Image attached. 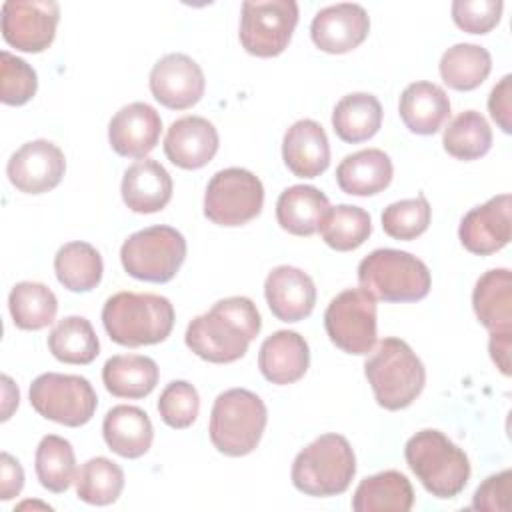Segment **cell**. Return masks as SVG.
Wrapping results in <instances>:
<instances>
[{
    "label": "cell",
    "instance_id": "obj_21",
    "mask_svg": "<svg viewBox=\"0 0 512 512\" xmlns=\"http://www.w3.org/2000/svg\"><path fill=\"white\" fill-rule=\"evenodd\" d=\"M286 168L298 178H318L330 166V144L324 128L310 118L294 122L282 140Z\"/></svg>",
    "mask_w": 512,
    "mask_h": 512
},
{
    "label": "cell",
    "instance_id": "obj_45",
    "mask_svg": "<svg viewBox=\"0 0 512 512\" xmlns=\"http://www.w3.org/2000/svg\"><path fill=\"white\" fill-rule=\"evenodd\" d=\"M488 110L494 122L502 128V132H512V76L506 74L490 92L488 96Z\"/></svg>",
    "mask_w": 512,
    "mask_h": 512
},
{
    "label": "cell",
    "instance_id": "obj_19",
    "mask_svg": "<svg viewBox=\"0 0 512 512\" xmlns=\"http://www.w3.org/2000/svg\"><path fill=\"white\" fill-rule=\"evenodd\" d=\"M218 130L202 116H182L174 120L164 136L166 158L184 170L204 168L218 152Z\"/></svg>",
    "mask_w": 512,
    "mask_h": 512
},
{
    "label": "cell",
    "instance_id": "obj_8",
    "mask_svg": "<svg viewBox=\"0 0 512 512\" xmlns=\"http://www.w3.org/2000/svg\"><path fill=\"white\" fill-rule=\"evenodd\" d=\"M186 258V240L172 226H150L130 234L120 248V262L128 276L144 282H170Z\"/></svg>",
    "mask_w": 512,
    "mask_h": 512
},
{
    "label": "cell",
    "instance_id": "obj_12",
    "mask_svg": "<svg viewBox=\"0 0 512 512\" xmlns=\"http://www.w3.org/2000/svg\"><path fill=\"white\" fill-rule=\"evenodd\" d=\"M298 24L294 0L244 2L240 16V44L258 58H274L286 50Z\"/></svg>",
    "mask_w": 512,
    "mask_h": 512
},
{
    "label": "cell",
    "instance_id": "obj_9",
    "mask_svg": "<svg viewBox=\"0 0 512 512\" xmlns=\"http://www.w3.org/2000/svg\"><path fill=\"white\" fill-rule=\"evenodd\" d=\"M30 404L42 418L78 428L92 420L98 396L84 376L46 372L30 384Z\"/></svg>",
    "mask_w": 512,
    "mask_h": 512
},
{
    "label": "cell",
    "instance_id": "obj_38",
    "mask_svg": "<svg viewBox=\"0 0 512 512\" xmlns=\"http://www.w3.org/2000/svg\"><path fill=\"white\" fill-rule=\"evenodd\" d=\"M34 468L46 490L54 494L66 492L76 478V456L72 444L62 436L46 434L36 448Z\"/></svg>",
    "mask_w": 512,
    "mask_h": 512
},
{
    "label": "cell",
    "instance_id": "obj_11",
    "mask_svg": "<svg viewBox=\"0 0 512 512\" xmlns=\"http://www.w3.org/2000/svg\"><path fill=\"white\" fill-rule=\"evenodd\" d=\"M324 328L330 342L346 354L364 356L376 346V298L364 288L336 294L326 312Z\"/></svg>",
    "mask_w": 512,
    "mask_h": 512
},
{
    "label": "cell",
    "instance_id": "obj_48",
    "mask_svg": "<svg viewBox=\"0 0 512 512\" xmlns=\"http://www.w3.org/2000/svg\"><path fill=\"white\" fill-rule=\"evenodd\" d=\"M2 382H4V406H2V420H8L12 410L18 408V400H20V394H18V388L14 386V382L10 380V376H2Z\"/></svg>",
    "mask_w": 512,
    "mask_h": 512
},
{
    "label": "cell",
    "instance_id": "obj_35",
    "mask_svg": "<svg viewBox=\"0 0 512 512\" xmlns=\"http://www.w3.org/2000/svg\"><path fill=\"white\" fill-rule=\"evenodd\" d=\"M8 308L20 330H42L50 326L58 312L56 294L40 282H18L10 290Z\"/></svg>",
    "mask_w": 512,
    "mask_h": 512
},
{
    "label": "cell",
    "instance_id": "obj_40",
    "mask_svg": "<svg viewBox=\"0 0 512 512\" xmlns=\"http://www.w3.org/2000/svg\"><path fill=\"white\" fill-rule=\"evenodd\" d=\"M432 208L424 194L392 202L382 212V228L394 240H414L430 226Z\"/></svg>",
    "mask_w": 512,
    "mask_h": 512
},
{
    "label": "cell",
    "instance_id": "obj_29",
    "mask_svg": "<svg viewBox=\"0 0 512 512\" xmlns=\"http://www.w3.org/2000/svg\"><path fill=\"white\" fill-rule=\"evenodd\" d=\"M412 504V484L398 470H384L364 478L352 496L354 512H408Z\"/></svg>",
    "mask_w": 512,
    "mask_h": 512
},
{
    "label": "cell",
    "instance_id": "obj_31",
    "mask_svg": "<svg viewBox=\"0 0 512 512\" xmlns=\"http://www.w3.org/2000/svg\"><path fill=\"white\" fill-rule=\"evenodd\" d=\"M382 126V106L374 94L352 92L338 100L332 112V128L342 142L370 140Z\"/></svg>",
    "mask_w": 512,
    "mask_h": 512
},
{
    "label": "cell",
    "instance_id": "obj_37",
    "mask_svg": "<svg viewBox=\"0 0 512 512\" xmlns=\"http://www.w3.org/2000/svg\"><path fill=\"white\" fill-rule=\"evenodd\" d=\"M318 230L332 250L350 252L362 246L372 234V218L360 206L338 204L328 208Z\"/></svg>",
    "mask_w": 512,
    "mask_h": 512
},
{
    "label": "cell",
    "instance_id": "obj_23",
    "mask_svg": "<svg viewBox=\"0 0 512 512\" xmlns=\"http://www.w3.org/2000/svg\"><path fill=\"white\" fill-rule=\"evenodd\" d=\"M172 178L168 170L152 160L142 158L126 168L122 178V200L136 214L160 212L172 198Z\"/></svg>",
    "mask_w": 512,
    "mask_h": 512
},
{
    "label": "cell",
    "instance_id": "obj_43",
    "mask_svg": "<svg viewBox=\"0 0 512 512\" xmlns=\"http://www.w3.org/2000/svg\"><path fill=\"white\" fill-rule=\"evenodd\" d=\"M502 8L500 0H454L452 20L468 34H488L498 26Z\"/></svg>",
    "mask_w": 512,
    "mask_h": 512
},
{
    "label": "cell",
    "instance_id": "obj_20",
    "mask_svg": "<svg viewBox=\"0 0 512 512\" xmlns=\"http://www.w3.org/2000/svg\"><path fill=\"white\" fill-rule=\"evenodd\" d=\"M264 296L270 312L282 322H300L308 318L316 304V286L312 278L296 266H276L264 282Z\"/></svg>",
    "mask_w": 512,
    "mask_h": 512
},
{
    "label": "cell",
    "instance_id": "obj_34",
    "mask_svg": "<svg viewBox=\"0 0 512 512\" xmlns=\"http://www.w3.org/2000/svg\"><path fill=\"white\" fill-rule=\"evenodd\" d=\"M48 350L64 364H90L100 354L98 336L84 316L62 318L48 334Z\"/></svg>",
    "mask_w": 512,
    "mask_h": 512
},
{
    "label": "cell",
    "instance_id": "obj_49",
    "mask_svg": "<svg viewBox=\"0 0 512 512\" xmlns=\"http://www.w3.org/2000/svg\"><path fill=\"white\" fill-rule=\"evenodd\" d=\"M28 506H42V508H50L48 504H38V502H22L18 508L22 510V508H28Z\"/></svg>",
    "mask_w": 512,
    "mask_h": 512
},
{
    "label": "cell",
    "instance_id": "obj_13",
    "mask_svg": "<svg viewBox=\"0 0 512 512\" xmlns=\"http://www.w3.org/2000/svg\"><path fill=\"white\" fill-rule=\"evenodd\" d=\"M6 44L20 52H44L56 36L60 6L54 0H6L0 8Z\"/></svg>",
    "mask_w": 512,
    "mask_h": 512
},
{
    "label": "cell",
    "instance_id": "obj_17",
    "mask_svg": "<svg viewBox=\"0 0 512 512\" xmlns=\"http://www.w3.org/2000/svg\"><path fill=\"white\" fill-rule=\"evenodd\" d=\"M370 32L368 12L360 4L340 2L316 12L310 36L316 48L328 54H346L358 48Z\"/></svg>",
    "mask_w": 512,
    "mask_h": 512
},
{
    "label": "cell",
    "instance_id": "obj_22",
    "mask_svg": "<svg viewBox=\"0 0 512 512\" xmlns=\"http://www.w3.org/2000/svg\"><path fill=\"white\" fill-rule=\"evenodd\" d=\"M308 366V342L294 330H278L270 334L260 346L258 368L262 376L272 384H294L306 374Z\"/></svg>",
    "mask_w": 512,
    "mask_h": 512
},
{
    "label": "cell",
    "instance_id": "obj_1",
    "mask_svg": "<svg viewBox=\"0 0 512 512\" xmlns=\"http://www.w3.org/2000/svg\"><path fill=\"white\" fill-rule=\"evenodd\" d=\"M260 328L262 318L256 304L246 296H230L196 316L188 324L184 340L198 358L212 364H230L248 352Z\"/></svg>",
    "mask_w": 512,
    "mask_h": 512
},
{
    "label": "cell",
    "instance_id": "obj_28",
    "mask_svg": "<svg viewBox=\"0 0 512 512\" xmlns=\"http://www.w3.org/2000/svg\"><path fill=\"white\" fill-rule=\"evenodd\" d=\"M330 204L316 186L294 184L286 188L276 202V220L282 230L294 236H312L318 232Z\"/></svg>",
    "mask_w": 512,
    "mask_h": 512
},
{
    "label": "cell",
    "instance_id": "obj_18",
    "mask_svg": "<svg viewBox=\"0 0 512 512\" xmlns=\"http://www.w3.org/2000/svg\"><path fill=\"white\" fill-rule=\"evenodd\" d=\"M162 118L146 102L122 106L108 124V142L112 150L124 158H146L158 144Z\"/></svg>",
    "mask_w": 512,
    "mask_h": 512
},
{
    "label": "cell",
    "instance_id": "obj_42",
    "mask_svg": "<svg viewBox=\"0 0 512 512\" xmlns=\"http://www.w3.org/2000/svg\"><path fill=\"white\" fill-rule=\"evenodd\" d=\"M200 412L198 390L186 380H172L158 398V414L162 422L174 430L194 424Z\"/></svg>",
    "mask_w": 512,
    "mask_h": 512
},
{
    "label": "cell",
    "instance_id": "obj_33",
    "mask_svg": "<svg viewBox=\"0 0 512 512\" xmlns=\"http://www.w3.org/2000/svg\"><path fill=\"white\" fill-rule=\"evenodd\" d=\"M438 70L448 88L470 92L488 78L492 70V56L484 46L460 42L442 54Z\"/></svg>",
    "mask_w": 512,
    "mask_h": 512
},
{
    "label": "cell",
    "instance_id": "obj_4",
    "mask_svg": "<svg viewBox=\"0 0 512 512\" xmlns=\"http://www.w3.org/2000/svg\"><path fill=\"white\" fill-rule=\"evenodd\" d=\"M404 456L420 484L436 498L458 496L470 478V460L444 432L424 428L408 438Z\"/></svg>",
    "mask_w": 512,
    "mask_h": 512
},
{
    "label": "cell",
    "instance_id": "obj_44",
    "mask_svg": "<svg viewBox=\"0 0 512 512\" xmlns=\"http://www.w3.org/2000/svg\"><path fill=\"white\" fill-rule=\"evenodd\" d=\"M512 496V472L502 470L488 476L474 492L472 508L486 512H508Z\"/></svg>",
    "mask_w": 512,
    "mask_h": 512
},
{
    "label": "cell",
    "instance_id": "obj_30",
    "mask_svg": "<svg viewBox=\"0 0 512 512\" xmlns=\"http://www.w3.org/2000/svg\"><path fill=\"white\" fill-rule=\"evenodd\" d=\"M158 364L140 354H116L102 368V382L116 398L138 400L148 396L158 384Z\"/></svg>",
    "mask_w": 512,
    "mask_h": 512
},
{
    "label": "cell",
    "instance_id": "obj_2",
    "mask_svg": "<svg viewBox=\"0 0 512 512\" xmlns=\"http://www.w3.org/2000/svg\"><path fill=\"white\" fill-rule=\"evenodd\" d=\"M102 324L110 340L126 348L164 342L174 328V306L150 292H118L104 302Z\"/></svg>",
    "mask_w": 512,
    "mask_h": 512
},
{
    "label": "cell",
    "instance_id": "obj_26",
    "mask_svg": "<svg viewBox=\"0 0 512 512\" xmlns=\"http://www.w3.org/2000/svg\"><path fill=\"white\" fill-rule=\"evenodd\" d=\"M472 308L490 334L512 332V274L508 268H492L476 280Z\"/></svg>",
    "mask_w": 512,
    "mask_h": 512
},
{
    "label": "cell",
    "instance_id": "obj_10",
    "mask_svg": "<svg viewBox=\"0 0 512 512\" xmlns=\"http://www.w3.org/2000/svg\"><path fill=\"white\" fill-rule=\"evenodd\" d=\"M264 206V186L246 168L218 170L204 194V216L218 226H242L254 220Z\"/></svg>",
    "mask_w": 512,
    "mask_h": 512
},
{
    "label": "cell",
    "instance_id": "obj_47",
    "mask_svg": "<svg viewBox=\"0 0 512 512\" xmlns=\"http://www.w3.org/2000/svg\"><path fill=\"white\" fill-rule=\"evenodd\" d=\"M510 348H512V332L490 334V342H488L490 358L504 376H510Z\"/></svg>",
    "mask_w": 512,
    "mask_h": 512
},
{
    "label": "cell",
    "instance_id": "obj_3",
    "mask_svg": "<svg viewBox=\"0 0 512 512\" xmlns=\"http://www.w3.org/2000/svg\"><path fill=\"white\" fill-rule=\"evenodd\" d=\"M366 380L378 406L402 410L410 406L426 384V370L416 352L400 338L388 336L372 348L364 362Z\"/></svg>",
    "mask_w": 512,
    "mask_h": 512
},
{
    "label": "cell",
    "instance_id": "obj_7",
    "mask_svg": "<svg viewBox=\"0 0 512 512\" xmlns=\"http://www.w3.org/2000/svg\"><path fill=\"white\" fill-rule=\"evenodd\" d=\"M358 282L376 300L418 302L428 296L432 276L428 266L414 254L378 248L358 264Z\"/></svg>",
    "mask_w": 512,
    "mask_h": 512
},
{
    "label": "cell",
    "instance_id": "obj_24",
    "mask_svg": "<svg viewBox=\"0 0 512 512\" xmlns=\"http://www.w3.org/2000/svg\"><path fill=\"white\" fill-rule=\"evenodd\" d=\"M398 112L404 126L422 136L436 134L450 116V98L442 86L434 82H412L404 88Z\"/></svg>",
    "mask_w": 512,
    "mask_h": 512
},
{
    "label": "cell",
    "instance_id": "obj_6",
    "mask_svg": "<svg viewBox=\"0 0 512 512\" xmlns=\"http://www.w3.org/2000/svg\"><path fill=\"white\" fill-rule=\"evenodd\" d=\"M268 410L262 398L246 388H230L216 396L210 412V442L224 456L250 454L266 428Z\"/></svg>",
    "mask_w": 512,
    "mask_h": 512
},
{
    "label": "cell",
    "instance_id": "obj_27",
    "mask_svg": "<svg viewBox=\"0 0 512 512\" xmlns=\"http://www.w3.org/2000/svg\"><path fill=\"white\" fill-rule=\"evenodd\" d=\"M102 436L114 454L122 458H140L152 446L154 428L142 408L120 404L106 412Z\"/></svg>",
    "mask_w": 512,
    "mask_h": 512
},
{
    "label": "cell",
    "instance_id": "obj_16",
    "mask_svg": "<svg viewBox=\"0 0 512 512\" xmlns=\"http://www.w3.org/2000/svg\"><path fill=\"white\" fill-rule=\"evenodd\" d=\"M510 208V194H498L466 212L458 228L460 244L478 256H488L502 250L512 236Z\"/></svg>",
    "mask_w": 512,
    "mask_h": 512
},
{
    "label": "cell",
    "instance_id": "obj_36",
    "mask_svg": "<svg viewBox=\"0 0 512 512\" xmlns=\"http://www.w3.org/2000/svg\"><path fill=\"white\" fill-rule=\"evenodd\" d=\"M444 150L456 160H478L492 148V128L476 110H464L444 128Z\"/></svg>",
    "mask_w": 512,
    "mask_h": 512
},
{
    "label": "cell",
    "instance_id": "obj_41",
    "mask_svg": "<svg viewBox=\"0 0 512 512\" xmlns=\"http://www.w3.org/2000/svg\"><path fill=\"white\" fill-rule=\"evenodd\" d=\"M38 90L36 70L22 58L0 52V100L8 106H22L34 98Z\"/></svg>",
    "mask_w": 512,
    "mask_h": 512
},
{
    "label": "cell",
    "instance_id": "obj_15",
    "mask_svg": "<svg viewBox=\"0 0 512 512\" xmlns=\"http://www.w3.org/2000/svg\"><path fill=\"white\" fill-rule=\"evenodd\" d=\"M152 96L170 110H186L204 96L206 80L200 64L188 54L170 52L162 56L150 70Z\"/></svg>",
    "mask_w": 512,
    "mask_h": 512
},
{
    "label": "cell",
    "instance_id": "obj_14",
    "mask_svg": "<svg viewBox=\"0 0 512 512\" xmlns=\"http://www.w3.org/2000/svg\"><path fill=\"white\" fill-rule=\"evenodd\" d=\"M64 172V152L44 138L22 144L6 164L10 184L24 194H44L54 190Z\"/></svg>",
    "mask_w": 512,
    "mask_h": 512
},
{
    "label": "cell",
    "instance_id": "obj_25",
    "mask_svg": "<svg viewBox=\"0 0 512 512\" xmlns=\"http://www.w3.org/2000/svg\"><path fill=\"white\" fill-rule=\"evenodd\" d=\"M392 174L390 156L384 150L366 148L344 156L336 168V182L350 196H374L390 186Z\"/></svg>",
    "mask_w": 512,
    "mask_h": 512
},
{
    "label": "cell",
    "instance_id": "obj_5",
    "mask_svg": "<svg viewBox=\"0 0 512 512\" xmlns=\"http://www.w3.org/2000/svg\"><path fill=\"white\" fill-rule=\"evenodd\" d=\"M356 474L350 442L334 432L322 434L302 448L292 462V484L306 496L328 498L348 490Z\"/></svg>",
    "mask_w": 512,
    "mask_h": 512
},
{
    "label": "cell",
    "instance_id": "obj_46",
    "mask_svg": "<svg viewBox=\"0 0 512 512\" xmlns=\"http://www.w3.org/2000/svg\"><path fill=\"white\" fill-rule=\"evenodd\" d=\"M24 486V470L20 462L8 452L0 454V498L12 500L22 492Z\"/></svg>",
    "mask_w": 512,
    "mask_h": 512
},
{
    "label": "cell",
    "instance_id": "obj_32",
    "mask_svg": "<svg viewBox=\"0 0 512 512\" xmlns=\"http://www.w3.org/2000/svg\"><path fill=\"white\" fill-rule=\"evenodd\" d=\"M54 272L58 282L70 292L94 290L104 272L100 252L88 242H68L54 256Z\"/></svg>",
    "mask_w": 512,
    "mask_h": 512
},
{
    "label": "cell",
    "instance_id": "obj_39",
    "mask_svg": "<svg viewBox=\"0 0 512 512\" xmlns=\"http://www.w3.org/2000/svg\"><path fill=\"white\" fill-rule=\"evenodd\" d=\"M76 496L92 506H108L124 490V470L106 456L86 460L74 478Z\"/></svg>",
    "mask_w": 512,
    "mask_h": 512
}]
</instances>
